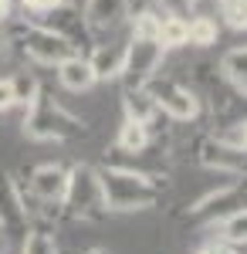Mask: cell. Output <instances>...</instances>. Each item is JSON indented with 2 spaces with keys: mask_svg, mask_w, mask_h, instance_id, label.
<instances>
[{
  "mask_svg": "<svg viewBox=\"0 0 247 254\" xmlns=\"http://www.w3.org/2000/svg\"><path fill=\"white\" fill-rule=\"evenodd\" d=\"M10 14H14V0H0V24L10 20Z\"/></svg>",
  "mask_w": 247,
  "mask_h": 254,
  "instance_id": "obj_27",
  "label": "cell"
},
{
  "mask_svg": "<svg viewBox=\"0 0 247 254\" xmlns=\"http://www.w3.org/2000/svg\"><path fill=\"white\" fill-rule=\"evenodd\" d=\"M61 203L81 220H98L105 214V200H102V183H98V170L88 163H78L68 170V183H64V196Z\"/></svg>",
  "mask_w": 247,
  "mask_h": 254,
  "instance_id": "obj_3",
  "label": "cell"
},
{
  "mask_svg": "<svg viewBox=\"0 0 247 254\" xmlns=\"http://www.w3.org/2000/svg\"><path fill=\"white\" fill-rule=\"evenodd\" d=\"M10 85H14V98H17V105H31V102L38 98V88H41V81L34 78V75H27V71L14 75Z\"/></svg>",
  "mask_w": 247,
  "mask_h": 254,
  "instance_id": "obj_21",
  "label": "cell"
},
{
  "mask_svg": "<svg viewBox=\"0 0 247 254\" xmlns=\"http://www.w3.org/2000/svg\"><path fill=\"white\" fill-rule=\"evenodd\" d=\"M64 0H24V7L27 10H38V14H44V10H55V7H61Z\"/></svg>",
  "mask_w": 247,
  "mask_h": 254,
  "instance_id": "obj_24",
  "label": "cell"
},
{
  "mask_svg": "<svg viewBox=\"0 0 247 254\" xmlns=\"http://www.w3.org/2000/svg\"><path fill=\"white\" fill-rule=\"evenodd\" d=\"M14 105H17V98H14V85H10V78H0V112L14 109Z\"/></svg>",
  "mask_w": 247,
  "mask_h": 254,
  "instance_id": "obj_23",
  "label": "cell"
},
{
  "mask_svg": "<svg viewBox=\"0 0 247 254\" xmlns=\"http://www.w3.org/2000/svg\"><path fill=\"white\" fill-rule=\"evenodd\" d=\"M220 234H224L227 244H247V207L234 210L220 220Z\"/></svg>",
  "mask_w": 247,
  "mask_h": 254,
  "instance_id": "obj_19",
  "label": "cell"
},
{
  "mask_svg": "<svg viewBox=\"0 0 247 254\" xmlns=\"http://www.w3.org/2000/svg\"><path fill=\"white\" fill-rule=\"evenodd\" d=\"M92 71H95V81H109V78H119L122 75V64H125V44H95V51H92Z\"/></svg>",
  "mask_w": 247,
  "mask_h": 254,
  "instance_id": "obj_12",
  "label": "cell"
},
{
  "mask_svg": "<svg viewBox=\"0 0 247 254\" xmlns=\"http://www.w3.org/2000/svg\"><path fill=\"white\" fill-rule=\"evenodd\" d=\"M58 68V81H61V88H68V92H88L92 85H95V71H92V64L88 58H81V55H71V58H64Z\"/></svg>",
  "mask_w": 247,
  "mask_h": 254,
  "instance_id": "obj_13",
  "label": "cell"
},
{
  "mask_svg": "<svg viewBox=\"0 0 247 254\" xmlns=\"http://www.w3.org/2000/svg\"><path fill=\"white\" fill-rule=\"evenodd\" d=\"M217 38H220V27H217V20H213V17L196 14L193 20H186V44L210 48V44H217Z\"/></svg>",
  "mask_w": 247,
  "mask_h": 254,
  "instance_id": "obj_16",
  "label": "cell"
},
{
  "mask_svg": "<svg viewBox=\"0 0 247 254\" xmlns=\"http://www.w3.org/2000/svg\"><path fill=\"white\" fill-rule=\"evenodd\" d=\"M0 234L7 241H24L27 234V207L20 200L17 183L0 173Z\"/></svg>",
  "mask_w": 247,
  "mask_h": 254,
  "instance_id": "obj_7",
  "label": "cell"
},
{
  "mask_svg": "<svg viewBox=\"0 0 247 254\" xmlns=\"http://www.w3.org/2000/svg\"><path fill=\"white\" fill-rule=\"evenodd\" d=\"M0 51H3V38H0Z\"/></svg>",
  "mask_w": 247,
  "mask_h": 254,
  "instance_id": "obj_29",
  "label": "cell"
},
{
  "mask_svg": "<svg viewBox=\"0 0 247 254\" xmlns=\"http://www.w3.org/2000/svg\"><path fill=\"white\" fill-rule=\"evenodd\" d=\"M81 254H109V251H102V248H88V251H81Z\"/></svg>",
  "mask_w": 247,
  "mask_h": 254,
  "instance_id": "obj_28",
  "label": "cell"
},
{
  "mask_svg": "<svg viewBox=\"0 0 247 254\" xmlns=\"http://www.w3.org/2000/svg\"><path fill=\"white\" fill-rule=\"evenodd\" d=\"M220 14L234 31H247V0H217Z\"/></svg>",
  "mask_w": 247,
  "mask_h": 254,
  "instance_id": "obj_22",
  "label": "cell"
},
{
  "mask_svg": "<svg viewBox=\"0 0 247 254\" xmlns=\"http://www.w3.org/2000/svg\"><path fill=\"white\" fill-rule=\"evenodd\" d=\"M156 41L163 44V48H183L186 44V17L183 14H163L159 17V31H156Z\"/></svg>",
  "mask_w": 247,
  "mask_h": 254,
  "instance_id": "obj_15",
  "label": "cell"
},
{
  "mask_svg": "<svg viewBox=\"0 0 247 254\" xmlns=\"http://www.w3.org/2000/svg\"><path fill=\"white\" fill-rule=\"evenodd\" d=\"M98 183H102L105 210L132 214V210H149L159 200V187L152 183L149 176L135 173V170H125V166H105V170H98Z\"/></svg>",
  "mask_w": 247,
  "mask_h": 254,
  "instance_id": "obj_1",
  "label": "cell"
},
{
  "mask_svg": "<svg viewBox=\"0 0 247 254\" xmlns=\"http://www.w3.org/2000/svg\"><path fill=\"white\" fill-rule=\"evenodd\" d=\"M220 71L244 92L247 88V48H230L224 55V61H220Z\"/></svg>",
  "mask_w": 247,
  "mask_h": 254,
  "instance_id": "obj_17",
  "label": "cell"
},
{
  "mask_svg": "<svg viewBox=\"0 0 247 254\" xmlns=\"http://www.w3.org/2000/svg\"><path fill=\"white\" fill-rule=\"evenodd\" d=\"M200 163L210 170H227V173H244L247 166V153L237 149L227 139H207L200 146Z\"/></svg>",
  "mask_w": 247,
  "mask_h": 254,
  "instance_id": "obj_9",
  "label": "cell"
},
{
  "mask_svg": "<svg viewBox=\"0 0 247 254\" xmlns=\"http://www.w3.org/2000/svg\"><path fill=\"white\" fill-rule=\"evenodd\" d=\"M247 207V190L237 183V187H224V190H217V193L203 196L200 203H196V210L193 214L196 217H224L234 214V210H244Z\"/></svg>",
  "mask_w": 247,
  "mask_h": 254,
  "instance_id": "obj_10",
  "label": "cell"
},
{
  "mask_svg": "<svg viewBox=\"0 0 247 254\" xmlns=\"http://www.w3.org/2000/svg\"><path fill=\"white\" fill-rule=\"evenodd\" d=\"M142 88L152 95L156 109H163V112H166L170 119H176V122L196 119V112H200V102H196V95H193L190 88L176 85L173 78H149Z\"/></svg>",
  "mask_w": 247,
  "mask_h": 254,
  "instance_id": "obj_6",
  "label": "cell"
},
{
  "mask_svg": "<svg viewBox=\"0 0 247 254\" xmlns=\"http://www.w3.org/2000/svg\"><path fill=\"white\" fill-rule=\"evenodd\" d=\"M146 142H149V126L125 119L122 129H119V149H125V153H142Z\"/></svg>",
  "mask_w": 247,
  "mask_h": 254,
  "instance_id": "obj_18",
  "label": "cell"
},
{
  "mask_svg": "<svg viewBox=\"0 0 247 254\" xmlns=\"http://www.w3.org/2000/svg\"><path fill=\"white\" fill-rule=\"evenodd\" d=\"M64 183H68V170L58 166V163H44V166H38L31 173V190L41 200H48V203H55V200L64 196Z\"/></svg>",
  "mask_w": 247,
  "mask_h": 254,
  "instance_id": "obj_11",
  "label": "cell"
},
{
  "mask_svg": "<svg viewBox=\"0 0 247 254\" xmlns=\"http://www.w3.org/2000/svg\"><path fill=\"white\" fill-rule=\"evenodd\" d=\"M132 14V3L129 0H88L85 3V27L88 34H115Z\"/></svg>",
  "mask_w": 247,
  "mask_h": 254,
  "instance_id": "obj_8",
  "label": "cell"
},
{
  "mask_svg": "<svg viewBox=\"0 0 247 254\" xmlns=\"http://www.w3.org/2000/svg\"><path fill=\"white\" fill-rule=\"evenodd\" d=\"M85 132V122L71 112H64L55 98L44 92V85L38 88V98L27 105L24 116V136L31 139H75Z\"/></svg>",
  "mask_w": 247,
  "mask_h": 254,
  "instance_id": "obj_2",
  "label": "cell"
},
{
  "mask_svg": "<svg viewBox=\"0 0 247 254\" xmlns=\"http://www.w3.org/2000/svg\"><path fill=\"white\" fill-rule=\"evenodd\" d=\"M14 41L20 44V51H24L31 61L51 64V68L75 55V44H68L61 34H55V31L44 27V24H24V27H17Z\"/></svg>",
  "mask_w": 247,
  "mask_h": 254,
  "instance_id": "obj_4",
  "label": "cell"
},
{
  "mask_svg": "<svg viewBox=\"0 0 247 254\" xmlns=\"http://www.w3.org/2000/svg\"><path fill=\"white\" fill-rule=\"evenodd\" d=\"M20 254H58V241L51 231H27Z\"/></svg>",
  "mask_w": 247,
  "mask_h": 254,
  "instance_id": "obj_20",
  "label": "cell"
},
{
  "mask_svg": "<svg viewBox=\"0 0 247 254\" xmlns=\"http://www.w3.org/2000/svg\"><path fill=\"white\" fill-rule=\"evenodd\" d=\"M163 44L156 38H129L125 41V64H122V75L125 88H142L149 78H156L159 64H163Z\"/></svg>",
  "mask_w": 247,
  "mask_h": 254,
  "instance_id": "obj_5",
  "label": "cell"
},
{
  "mask_svg": "<svg viewBox=\"0 0 247 254\" xmlns=\"http://www.w3.org/2000/svg\"><path fill=\"white\" fill-rule=\"evenodd\" d=\"M227 142H234L237 149H244V153H247V119L241 122V126H237V132H234V139H227Z\"/></svg>",
  "mask_w": 247,
  "mask_h": 254,
  "instance_id": "obj_25",
  "label": "cell"
},
{
  "mask_svg": "<svg viewBox=\"0 0 247 254\" xmlns=\"http://www.w3.org/2000/svg\"><path fill=\"white\" fill-rule=\"evenodd\" d=\"M200 254H237L230 244H210V248H203Z\"/></svg>",
  "mask_w": 247,
  "mask_h": 254,
  "instance_id": "obj_26",
  "label": "cell"
},
{
  "mask_svg": "<svg viewBox=\"0 0 247 254\" xmlns=\"http://www.w3.org/2000/svg\"><path fill=\"white\" fill-rule=\"evenodd\" d=\"M122 109H125V119L142 122V126H149L152 119H156V112H159L146 88H125V95H122Z\"/></svg>",
  "mask_w": 247,
  "mask_h": 254,
  "instance_id": "obj_14",
  "label": "cell"
}]
</instances>
